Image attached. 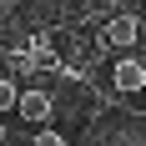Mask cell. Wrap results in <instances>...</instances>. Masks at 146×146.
Listing matches in <instances>:
<instances>
[{
    "instance_id": "obj_1",
    "label": "cell",
    "mask_w": 146,
    "mask_h": 146,
    "mask_svg": "<svg viewBox=\"0 0 146 146\" xmlns=\"http://www.w3.org/2000/svg\"><path fill=\"white\" fill-rule=\"evenodd\" d=\"M50 111H56L50 86H20V106H15V116L25 121V126H35V131H40L45 121H50Z\"/></svg>"
},
{
    "instance_id": "obj_2",
    "label": "cell",
    "mask_w": 146,
    "mask_h": 146,
    "mask_svg": "<svg viewBox=\"0 0 146 146\" xmlns=\"http://www.w3.org/2000/svg\"><path fill=\"white\" fill-rule=\"evenodd\" d=\"M136 35H141V20L126 10V15H111V20H106V30H101V45H111V50H121V56H126V50L136 45Z\"/></svg>"
},
{
    "instance_id": "obj_3",
    "label": "cell",
    "mask_w": 146,
    "mask_h": 146,
    "mask_svg": "<svg viewBox=\"0 0 146 146\" xmlns=\"http://www.w3.org/2000/svg\"><path fill=\"white\" fill-rule=\"evenodd\" d=\"M111 81H116V91H121V96L146 91V60H141V56H121L116 66H111Z\"/></svg>"
},
{
    "instance_id": "obj_4",
    "label": "cell",
    "mask_w": 146,
    "mask_h": 146,
    "mask_svg": "<svg viewBox=\"0 0 146 146\" xmlns=\"http://www.w3.org/2000/svg\"><path fill=\"white\" fill-rule=\"evenodd\" d=\"M15 106H20V86H15L10 76H0V116H5V111H15Z\"/></svg>"
},
{
    "instance_id": "obj_5",
    "label": "cell",
    "mask_w": 146,
    "mask_h": 146,
    "mask_svg": "<svg viewBox=\"0 0 146 146\" xmlns=\"http://www.w3.org/2000/svg\"><path fill=\"white\" fill-rule=\"evenodd\" d=\"M30 146H66V136L56 131V126H40V131H35V141Z\"/></svg>"
},
{
    "instance_id": "obj_6",
    "label": "cell",
    "mask_w": 146,
    "mask_h": 146,
    "mask_svg": "<svg viewBox=\"0 0 146 146\" xmlns=\"http://www.w3.org/2000/svg\"><path fill=\"white\" fill-rule=\"evenodd\" d=\"M0 146H20V141H0Z\"/></svg>"
}]
</instances>
